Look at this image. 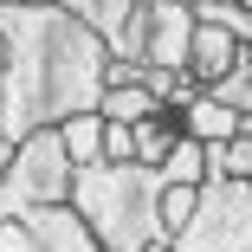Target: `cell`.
Wrapping results in <instances>:
<instances>
[{
    "mask_svg": "<svg viewBox=\"0 0 252 252\" xmlns=\"http://www.w3.org/2000/svg\"><path fill=\"white\" fill-rule=\"evenodd\" d=\"M52 7H65L71 20H84L97 39L110 45V59H129V26H136L142 0H52Z\"/></svg>",
    "mask_w": 252,
    "mask_h": 252,
    "instance_id": "52a82bcc",
    "label": "cell"
},
{
    "mask_svg": "<svg viewBox=\"0 0 252 252\" xmlns=\"http://www.w3.org/2000/svg\"><path fill=\"white\" fill-rule=\"evenodd\" d=\"M97 252H104V246H97Z\"/></svg>",
    "mask_w": 252,
    "mask_h": 252,
    "instance_id": "7402d4cb",
    "label": "cell"
},
{
    "mask_svg": "<svg viewBox=\"0 0 252 252\" xmlns=\"http://www.w3.org/2000/svg\"><path fill=\"white\" fill-rule=\"evenodd\" d=\"M59 136H65V156L84 168V162H104V117L97 110H78V117H65L59 123Z\"/></svg>",
    "mask_w": 252,
    "mask_h": 252,
    "instance_id": "8fae6325",
    "label": "cell"
},
{
    "mask_svg": "<svg viewBox=\"0 0 252 252\" xmlns=\"http://www.w3.org/2000/svg\"><path fill=\"white\" fill-rule=\"evenodd\" d=\"M239 129H246V136H252V117H239Z\"/></svg>",
    "mask_w": 252,
    "mask_h": 252,
    "instance_id": "ffe728a7",
    "label": "cell"
},
{
    "mask_svg": "<svg viewBox=\"0 0 252 252\" xmlns=\"http://www.w3.org/2000/svg\"><path fill=\"white\" fill-rule=\"evenodd\" d=\"M175 7H200V0H175Z\"/></svg>",
    "mask_w": 252,
    "mask_h": 252,
    "instance_id": "44dd1931",
    "label": "cell"
},
{
    "mask_svg": "<svg viewBox=\"0 0 252 252\" xmlns=\"http://www.w3.org/2000/svg\"><path fill=\"white\" fill-rule=\"evenodd\" d=\"M0 71H7V39H0Z\"/></svg>",
    "mask_w": 252,
    "mask_h": 252,
    "instance_id": "d6986e66",
    "label": "cell"
},
{
    "mask_svg": "<svg viewBox=\"0 0 252 252\" xmlns=\"http://www.w3.org/2000/svg\"><path fill=\"white\" fill-rule=\"evenodd\" d=\"M181 136H194V142H226V136H239V117L220 104V97H207V91H200L194 104L181 110Z\"/></svg>",
    "mask_w": 252,
    "mask_h": 252,
    "instance_id": "30bf717a",
    "label": "cell"
},
{
    "mask_svg": "<svg viewBox=\"0 0 252 252\" xmlns=\"http://www.w3.org/2000/svg\"><path fill=\"white\" fill-rule=\"evenodd\" d=\"M0 252H32V233H26V220H0Z\"/></svg>",
    "mask_w": 252,
    "mask_h": 252,
    "instance_id": "2e32d148",
    "label": "cell"
},
{
    "mask_svg": "<svg viewBox=\"0 0 252 252\" xmlns=\"http://www.w3.org/2000/svg\"><path fill=\"white\" fill-rule=\"evenodd\" d=\"M13 149H20V142H13L7 129H0V168H7V162H13Z\"/></svg>",
    "mask_w": 252,
    "mask_h": 252,
    "instance_id": "e0dca14e",
    "label": "cell"
},
{
    "mask_svg": "<svg viewBox=\"0 0 252 252\" xmlns=\"http://www.w3.org/2000/svg\"><path fill=\"white\" fill-rule=\"evenodd\" d=\"M162 181H181V188H200L207 181V142H194V136H181L168 156H162V168H156Z\"/></svg>",
    "mask_w": 252,
    "mask_h": 252,
    "instance_id": "4fadbf2b",
    "label": "cell"
},
{
    "mask_svg": "<svg viewBox=\"0 0 252 252\" xmlns=\"http://www.w3.org/2000/svg\"><path fill=\"white\" fill-rule=\"evenodd\" d=\"M181 142V110H168V104H156L142 123H136V162L142 168H162V156Z\"/></svg>",
    "mask_w": 252,
    "mask_h": 252,
    "instance_id": "9c48e42d",
    "label": "cell"
},
{
    "mask_svg": "<svg viewBox=\"0 0 252 252\" xmlns=\"http://www.w3.org/2000/svg\"><path fill=\"white\" fill-rule=\"evenodd\" d=\"M188 45H194V7H175V0H142L136 7L129 59L156 65V71H188Z\"/></svg>",
    "mask_w": 252,
    "mask_h": 252,
    "instance_id": "5b68a950",
    "label": "cell"
},
{
    "mask_svg": "<svg viewBox=\"0 0 252 252\" xmlns=\"http://www.w3.org/2000/svg\"><path fill=\"white\" fill-rule=\"evenodd\" d=\"M149 110H156L149 84H104V97H97V117H110V123H142Z\"/></svg>",
    "mask_w": 252,
    "mask_h": 252,
    "instance_id": "7c38bea8",
    "label": "cell"
},
{
    "mask_svg": "<svg viewBox=\"0 0 252 252\" xmlns=\"http://www.w3.org/2000/svg\"><path fill=\"white\" fill-rule=\"evenodd\" d=\"M207 7H246V0H207Z\"/></svg>",
    "mask_w": 252,
    "mask_h": 252,
    "instance_id": "ac0fdd59",
    "label": "cell"
},
{
    "mask_svg": "<svg viewBox=\"0 0 252 252\" xmlns=\"http://www.w3.org/2000/svg\"><path fill=\"white\" fill-rule=\"evenodd\" d=\"M246 7H252V0H246Z\"/></svg>",
    "mask_w": 252,
    "mask_h": 252,
    "instance_id": "603a6c76",
    "label": "cell"
},
{
    "mask_svg": "<svg viewBox=\"0 0 252 252\" xmlns=\"http://www.w3.org/2000/svg\"><path fill=\"white\" fill-rule=\"evenodd\" d=\"M0 39H7L0 129L13 142L45 123H65L78 110H97L110 45L84 20H71L52 0H0Z\"/></svg>",
    "mask_w": 252,
    "mask_h": 252,
    "instance_id": "6da1fadb",
    "label": "cell"
},
{
    "mask_svg": "<svg viewBox=\"0 0 252 252\" xmlns=\"http://www.w3.org/2000/svg\"><path fill=\"white\" fill-rule=\"evenodd\" d=\"M71 175H78V162L65 156L59 123H45V129L20 136L13 162L0 168V220H20L26 207H52V200H71Z\"/></svg>",
    "mask_w": 252,
    "mask_h": 252,
    "instance_id": "3957f363",
    "label": "cell"
},
{
    "mask_svg": "<svg viewBox=\"0 0 252 252\" xmlns=\"http://www.w3.org/2000/svg\"><path fill=\"white\" fill-rule=\"evenodd\" d=\"M233 59H239V39H233L226 26H214V20H200V13H194V45H188V71H194L200 84H214V78H226V71H233Z\"/></svg>",
    "mask_w": 252,
    "mask_h": 252,
    "instance_id": "ba28073f",
    "label": "cell"
},
{
    "mask_svg": "<svg viewBox=\"0 0 252 252\" xmlns=\"http://www.w3.org/2000/svg\"><path fill=\"white\" fill-rule=\"evenodd\" d=\"M71 207L104 252H162V175L142 162H84L71 175Z\"/></svg>",
    "mask_w": 252,
    "mask_h": 252,
    "instance_id": "7a4b0ae2",
    "label": "cell"
},
{
    "mask_svg": "<svg viewBox=\"0 0 252 252\" xmlns=\"http://www.w3.org/2000/svg\"><path fill=\"white\" fill-rule=\"evenodd\" d=\"M104 162H136V123H110L104 117Z\"/></svg>",
    "mask_w": 252,
    "mask_h": 252,
    "instance_id": "9a60e30c",
    "label": "cell"
},
{
    "mask_svg": "<svg viewBox=\"0 0 252 252\" xmlns=\"http://www.w3.org/2000/svg\"><path fill=\"white\" fill-rule=\"evenodd\" d=\"M194 200H200V188H181V181H162V226H168V246H175V233L188 226V214H194Z\"/></svg>",
    "mask_w": 252,
    "mask_h": 252,
    "instance_id": "5bb4252c",
    "label": "cell"
},
{
    "mask_svg": "<svg viewBox=\"0 0 252 252\" xmlns=\"http://www.w3.org/2000/svg\"><path fill=\"white\" fill-rule=\"evenodd\" d=\"M32 233V252H97V233L84 226V214L71 200H52V207H26L20 214Z\"/></svg>",
    "mask_w": 252,
    "mask_h": 252,
    "instance_id": "8992f818",
    "label": "cell"
},
{
    "mask_svg": "<svg viewBox=\"0 0 252 252\" xmlns=\"http://www.w3.org/2000/svg\"><path fill=\"white\" fill-rule=\"evenodd\" d=\"M175 252H252V181H200L194 214L175 233Z\"/></svg>",
    "mask_w": 252,
    "mask_h": 252,
    "instance_id": "277c9868",
    "label": "cell"
}]
</instances>
